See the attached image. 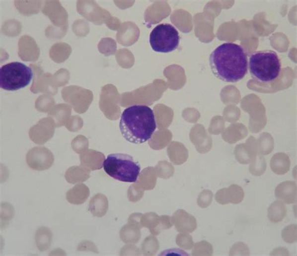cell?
Segmentation results:
<instances>
[{
	"label": "cell",
	"mask_w": 297,
	"mask_h": 256,
	"mask_svg": "<svg viewBox=\"0 0 297 256\" xmlns=\"http://www.w3.org/2000/svg\"><path fill=\"white\" fill-rule=\"evenodd\" d=\"M210 64L213 73L220 80L238 82L248 72L247 53L240 45L224 43L211 54Z\"/></svg>",
	"instance_id": "6da1fadb"
},
{
	"label": "cell",
	"mask_w": 297,
	"mask_h": 256,
	"mask_svg": "<svg viewBox=\"0 0 297 256\" xmlns=\"http://www.w3.org/2000/svg\"><path fill=\"white\" fill-rule=\"evenodd\" d=\"M119 128L122 135L129 142L141 144L147 142L156 129L154 112L146 105L126 108L122 113Z\"/></svg>",
	"instance_id": "7a4b0ae2"
},
{
	"label": "cell",
	"mask_w": 297,
	"mask_h": 256,
	"mask_svg": "<svg viewBox=\"0 0 297 256\" xmlns=\"http://www.w3.org/2000/svg\"><path fill=\"white\" fill-rule=\"evenodd\" d=\"M248 68L255 80L260 83H269L279 77L282 72V63L276 52L262 50L250 55Z\"/></svg>",
	"instance_id": "3957f363"
},
{
	"label": "cell",
	"mask_w": 297,
	"mask_h": 256,
	"mask_svg": "<svg viewBox=\"0 0 297 256\" xmlns=\"http://www.w3.org/2000/svg\"><path fill=\"white\" fill-rule=\"evenodd\" d=\"M105 173L111 178L123 183H134L140 175L141 166L128 154H112L103 162Z\"/></svg>",
	"instance_id": "277c9868"
},
{
	"label": "cell",
	"mask_w": 297,
	"mask_h": 256,
	"mask_svg": "<svg viewBox=\"0 0 297 256\" xmlns=\"http://www.w3.org/2000/svg\"><path fill=\"white\" fill-rule=\"evenodd\" d=\"M33 75L32 68L21 62L7 64L0 68V87L10 92L22 89L32 82Z\"/></svg>",
	"instance_id": "5b68a950"
},
{
	"label": "cell",
	"mask_w": 297,
	"mask_h": 256,
	"mask_svg": "<svg viewBox=\"0 0 297 256\" xmlns=\"http://www.w3.org/2000/svg\"><path fill=\"white\" fill-rule=\"evenodd\" d=\"M179 42V32L171 24H160L150 34V45L154 52L162 54L173 52L178 49Z\"/></svg>",
	"instance_id": "8992f818"
},
{
	"label": "cell",
	"mask_w": 297,
	"mask_h": 256,
	"mask_svg": "<svg viewBox=\"0 0 297 256\" xmlns=\"http://www.w3.org/2000/svg\"><path fill=\"white\" fill-rule=\"evenodd\" d=\"M172 224L179 233H193L197 229V222L193 215L186 210H176L171 217Z\"/></svg>",
	"instance_id": "52a82bcc"
},
{
	"label": "cell",
	"mask_w": 297,
	"mask_h": 256,
	"mask_svg": "<svg viewBox=\"0 0 297 256\" xmlns=\"http://www.w3.org/2000/svg\"><path fill=\"white\" fill-rule=\"evenodd\" d=\"M141 228L136 225H125L120 232V238L126 244H136L140 240Z\"/></svg>",
	"instance_id": "ba28073f"
},
{
	"label": "cell",
	"mask_w": 297,
	"mask_h": 256,
	"mask_svg": "<svg viewBox=\"0 0 297 256\" xmlns=\"http://www.w3.org/2000/svg\"><path fill=\"white\" fill-rule=\"evenodd\" d=\"M109 204L105 196L98 195L93 197L89 204V211L93 216L104 217L108 210Z\"/></svg>",
	"instance_id": "9c48e42d"
},
{
	"label": "cell",
	"mask_w": 297,
	"mask_h": 256,
	"mask_svg": "<svg viewBox=\"0 0 297 256\" xmlns=\"http://www.w3.org/2000/svg\"><path fill=\"white\" fill-rule=\"evenodd\" d=\"M286 215V206L280 201H275L268 208V217L272 223L277 224L282 221Z\"/></svg>",
	"instance_id": "30bf717a"
},
{
	"label": "cell",
	"mask_w": 297,
	"mask_h": 256,
	"mask_svg": "<svg viewBox=\"0 0 297 256\" xmlns=\"http://www.w3.org/2000/svg\"><path fill=\"white\" fill-rule=\"evenodd\" d=\"M141 226L149 229L150 233L154 235L160 222V216L155 212H148L141 215Z\"/></svg>",
	"instance_id": "8fae6325"
},
{
	"label": "cell",
	"mask_w": 297,
	"mask_h": 256,
	"mask_svg": "<svg viewBox=\"0 0 297 256\" xmlns=\"http://www.w3.org/2000/svg\"><path fill=\"white\" fill-rule=\"evenodd\" d=\"M159 250V243L156 237L154 235L147 237L143 241L141 250L143 255L154 256Z\"/></svg>",
	"instance_id": "7c38bea8"
},
{
	"label": "cell",
	"mask_w": 297,
	"mask_h": 256,
	"mask_svg": "<svg viewBox=\"0 0 297 256\" xmlns=\"http://www.w3.org/2000/svg\"><path fill=\"white\" fill-rule=\"evenodd\" d=\"M213 254V246L206 241H201L194 245L192 256H212Z\"/></svg>",
	"instance_id": "4fadbf2b"
},
{
	"label": "cell",
	"mask_w": 297,
	"mask_h": 256,
	"mask_svg": "<svg viewBox=\"0 0 297 256\" xmlns=\"http://www.w3.org/2000/svg\"><path fill=\"white\" fill-rule=\"evenodd\" d=\"M176 245L183 250H190L193 249L194 245L192 236L188 233H181L176 236Z\"/></svg>",
	"instance_id": "5bb4252c"
},
{
	"label": "cell",
	"mask_w": 297,
	"mask_h": 256,
	"mask_svg": "<svg viewBox=\"0 0 297 256\" xmlns=\"http://www.w3.org/2000/svg\"><path fill=\"white\" fill-rule=\"evenodd\" d=\"M277 192V197L280 199H282L286 202V204H293L296 201V193H294L293 188L289 189L288 186H286Z\"/></svg>",
	"instance_id": "9a60e30c"
},
{
	"label": "cell",
	"mask_w": 297,
	"mask_h": 256,
	"mask_svg": "<svg viewBox=\"0 0 297 256\" xmlns=\"http://www.w3.org/2000/svg\"><path fill=\"white\" fill-rule=\"evenodd\" d=\"M297 225L291 224L285 227L282 232L283 240L289 244H294L297 241Z\"/></svg>",
	"instance_id": "2e32d148"
},
{
	"label": "cell",
	"mask_w": 297,
	"mask_h": 256,
	"mask_svg": "<svg viewBox=\"0 0 297 256\" xmlns=\"http://www.w3.org/2000/svg\"><path fill=\"white\" fill-rule=\"evenodd\" d=\"M250 251L246 244L239 242L232 246L229 256H250Z\"/></svg>",
	"instance_id": "e0dca14e"
},
{
	"label": "cell",
	"mask_w": 297,
	"mask_h": 256,
	"mask_svg": "<svg viewBox=\"0 0 297 256\" xmlns=\"http://www.w3.org/2000/svg\"><path fill=\"white\" fill-rule=\"evenodd\" d=\"M172 226H173V224H172L171 216L167 215H161L159 226H158L156 231H155L154 236L159 235L162 231L171 229Z\"/></svg>",
	"instance_id": "ac0fdd59"
},
{
	"label": "cell",
	"mask_w": 297,
	"mask_h": 256,
	"mask_svg": "<svg viewBox=\"0 0 297 256\" xmlns=\"http://www.w3.org/2000/svg\"><path fill=\"white\" fill-rule=\"evenodd\" d=\"M212 201V195L211 192H205L198 197V204L200 207L205 209L210 205Z\"/></svg>",
	"instance_id": "d6986e66"
},
{
	"label": "cell",
	"mask_w": 297,
	"mask_h": 256,
	"mask_svg": "<svg viewBox=\"0 0 297 256\" xmlns=\"http://www.w3.org/2000/svg\"><path fill=\"white\" fill-rule=\"evenodd\" d=\"M160 256H188L184 251L178 250V249H171L160 253Z\"/></svg>",
	"instance_id": "ffe728a7"
},
{
	"label": "cell",
	"mask_w": 297,
	"mask_h": 256,
	"mask_svg": "<svg viewBox=\"0 0 297 256\" xmlns=\"http://www.w3.org/2000/svg\"><path fill=\"white\" fill-rule=\"evenodd\" d=\"M275 255H290V253L287 250L286 248H277L276 250L274 251V252L272 253L271 256Z\"/></svg>",
	"instance_id": "44dd1931"
}]
</instances>
